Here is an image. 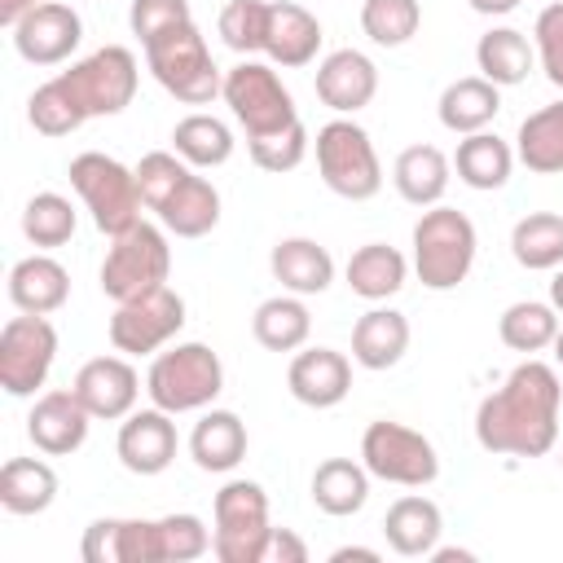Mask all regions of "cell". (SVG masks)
<instances>
[{
    "instance_id": "6da1fadb",
    "label": "cell",
    "mask_w": 563,
    "mask_h": 563,
    "mask_svg": "<svg viewBox=\"0 0 563 563\" xmlns=\"http://www.w3.org/2000/svg\"><path fill=\"white\" fill-rule=\"evenodd\" d=\"M563 383L545 361H523L475 409V440L497 457H545L559 440Z\"/></svg>"
},
{
    "instance_id": "7a4b0ae2",
    "label": "cell",
    "mask_w": 563,
    "mask_h": 563,
    "mask_svg": "<svg viewBox=\"0 0 563 563\" xmlns=\"http://www.w3.org/2000/svg\"><path fill=\"white\" fill-rule=\"evenodd\" d=\"M475 224L457 207H431L413 224V273L427 290H453L475 264Z\"/></svg>"
},
{
    "instance_id": "3957f363",
    "label": "cell",
    "mask_w": 563,
    "mask_h": 563,
    "mask_svg": "<svg viewBox=\"0 0 563 563\" xmlns=\"http://www.w3.org/2000/svg\"><path fill=\"white\" fill-rule=\"evenodd\" d=\"M75 194L84 198V207L92 211V224L106 233V238H119L128 233L132 224H141V189H136V172L123 167L119 158L101 154V150H84L70 158L66 167Z\"/></svg>"
},
{
    "instance_id": "277c9868",
    "label": "cell",
    "mask_w": 563,
    "mask_h": 563,
    "mask_svg": "<svg viewBox=\"0 0 563 563\" xmlns=\"http://www.w3.org/2000/svg\"><path fill=\"white\" fill-rule=\"evenodd\" d=\"M224 391V365L207 343H176L150 361L145 396L167 413L207 409Z\"/></svg>"
},
{
    "instance_id": "5b68a950",
    "label": "cell",
    "mask_w": 563,
    "mask_h": 563,
    "mask_svg": "<svg viewBox=\"0 0 563 563\" xmlns=\"http://www.w3.org/2000/svg\"><path fill=\"white\" fill-rule=\"evenodd\" d=\"M145 66L185 106H207L224 88V75L211 62V48H207V40L194 22H185L167 35H158L154 44H145Z\"/></svg>"
},
{
    "instance_id": "8992f818",
    "label": "cell",
    "mask_w": 563,
    "mask_h": 563,
    "mask_svg": "<svg viewBox=\"0 0 563 563\" xmlns=\"http://www.w3.org/2000/svg\"><path fill=\"white\" fill-rule=\"evenodd\" d=\"M317 172L330 194L347 202H365L383 189V163L369 132L352 119H330L317 128Z\"/></svg>"
},
{
    "instance_id": "52a82bcc",
    "label": "cell",
    "mask_w": 563,
    "mask_h": 563,
    "mask_svg": "<svg viewBox=\"0 0 563 563\" xmlns=\"http://www.w3.org/2000/svg\"><path fill=\"white\" fill-rule=\"evenodd\" d=\"M224 106L233 110L238 128L246 132V141L255 136H273L290 123H299V110H295V97L290 88L282 84V75L255 57H242L233 70H224V88H220Z\"/></svg>"
},
{
    "instance_id": "ba28073f",
    "label": "cell",
    "mask_w": 563,
    "mask_h": 563,
    "mask_svg": "<svg viewBox=\"0 0 563 563\" xmlns=\"http://www.w3.org/2000/svg\"><path fill=\"white\" fill-rule=\"evenodd\" d=\"M167 273H172L167 233L158 224L141 220L128 233L110 238V251L101 260V295H110L114 303H128L145 290L167 286Z\"/></svg>"
},
{
    "instance_id": "9c48e42d",
    "label": "cell",
    "mask_w": 563,
    "mask_h": 563,
    "mask_svg": "<svg viewBox=\"0 0 563 563\" xmlns=\"http://www.w3.org/2000/svg\"><path fill=\"white\" fill-rule=\"evenodd\" d=\"M216 528H211V554L220 563H264V541L273 532L268 523V493L255 479H229L216 493Z\"/></svg>"
},
{
    "instance_id": "30bf717a",
    "label": "cell",
    "mask_w": 563,
    "mask_h": 563,
    "mask_svg": "<svg viewBox=\"0 0 563 563\" xmlns=\"http://www.w3.org/2000/svg\"><path fill=\"white\" fill-rule=\"evenodd\" d=\"M57 79L70 92V101L79 106V114L97 119V114H119L132 106L136 84H141V66H136L132 48L106 44V48L88 53L84 62H75L70 70H62Z\"/></svg>"
},
{
    "instance_id": "8fae6325",
    "label": "cell",
    "mask_w": 563,
    "mask_h": 563,
    "mask_svg": "<svg viewBox=\"0 0 563 563\" xmlns=\"http://www.w3.org/2000/svg\"><path fill=\"white\" fill-rule=\"evenodd\" d=\"M361 462L374 479L383 484H400V488H422L440 475V457H435V444L405 427V422H391V418H378L365 427L361 435Z\"/></svg>"
},
{
    "instance_id": "7c38bea8",
    "label": "cell",
    "mask_w": 563,
    "mask_h": 563,
    "mask_svg": "<svg viewBox=\"0 0 563 563\" xmlns=\"http://www.w3.org/2000/svg\"><path fill=\"white\" fill-rule=\"evenodd\" d=\"M57 361V330L48 317L22 312L9 317L0 330V387L13 400H26L44 387L48 369Z\"/></svg>"
},
{
    "instance_id": "4fadbf2b",
    "label": "cell",
    "mask_w": 563,
    "mask_h": 563,
    "mask_svg": "<svg viewBox=\"0 0 563 563\" xmlns=\"http://www.w3.org/2000/svg\"><path fill=\"white\" fill-rule=\"evenodd\" d=\"M185 325V299L172 286L145 290L128 303L114 308L110 317V343L128 356H150L158 347H167Z\"/></svg>"
},
{
    "instance_id": "5bb4252c",
    "label": "cell",
    "mask_w": 563,
    "mask_h": 563,
    "mask_svg": "<svg viewBox=\"0 0 563 563\" xmlns=\"http://www.w3.org/2000/svg\"><path fill=\"white\" fill-rule=\"evenodd\" d=\"M84 40V22L70 4L62 0H40L18 26H13V48L31 66H57L66 62Z\"/></svg>"
},
{
    "instance_id": "9a60e30c",
    "label": "cell",
    "mask_w": 563,
    "mask_h": 563,
    "mask_svg": "<svg viewBox=\"0 0 563 563\" xmlns=\"http://www.w3.org/2000/svg\"><path fill=\"white\" fill-rule=\"evenodd\" d=\"M88 427H92V413L84 409V400L75 396V387H57V391L35 396V405L26 413V435L48 457H66V453L84 449Z\"/></svg>"
},
{
    "instance_id": "2e32d148",
    "label": "cell",
    "mask_w": 563,
    "mask_h": 563,
    "mask_svg": "<svg viewBox=\"0 0 563 563\" xmlns=\"http://www.w3.org/2000/svg\"><path fill=\"white\" fill-rule=\"evenodd\" d=\"M75 396L84 400V409L92 418H128L136 396H141V374L123 361V356H92L79 365L75 374Z\"/></svg>"
},
{
    "instance_id": "e0dca14e",
    "label": "cell",
    "mask_w": 563,
    "mask_h": 563,
    "mask_svg": "<svg viewBox=\"0 0 563 563\" xmlns=\"http://www.w3.org/2000/svg\"><path fill=\"white\" fill-rule=\"evenodd\" d=\"M119 462L132 471V475H163L176 457V422L167 409H141V413H128L123 427H119Z\"/></svg>"
},
{
    "instance_id": "ac0fdd59",
    "label": "cell",
    "mask_w": 563,
    "mask_h": 563,
    "mask_svg": "<svg viewBox=\"0 0 563 563\" xmlns=\"http://www.w3.org/2000/svg\"><path fill=\"white\" fill-rule=\"evenodd\" d=\"M286 387L308 409H334L352 391V361L334 347H303L286 369Z\"/></svg>"
},
{
    "instance_id": "d6986e66",
    "label": "cell",
    "mask_w": 563,
    "mask_h": 563,
    "mask_svg": "<svg viewBox=\"0 0 563 563\" xmlns=\"http://www.w3.org/2000/svg\"><path fill=\"white\" fill-rule=\"evenodd\" d=\"M378 92V66L361 48H334L317 66V97L334 114H356Z\"/></svg>"
},
{
    "instance_id": "ffe728a7",
    "label": "cell",
    "mask_w": 563,
    "mask_h": 563,
    "mask_svg": "<svg viewBox=\"0 0 563 563\" xmlns=\"http://www.w3.org/2000/svg\"><path fill=\"white\" fill-rule=\"evenodd\" d=\"M321 22L295 4V0H277L268 9V40H264V53L273 66H286V70H299L308 62H317V48H321Z\"/></svg>"
},
{
    "instance_id": "44dd1931",
    "label": "cell",
    "mask_w": 563,
    "mask_h": 563,
    "mask_svg": "<svg viewBox=\"0 0 563 563\" xmlns=\"http://www.w3.org/2000/svg\"><path fill=\"white\" fill-rule=\"evenodd\" d=\"M440 532H444V515L431 497H396L383 515V537L396 554L405 559H427L435 545H440Z\"/></svg>"
},
{
    "instance_id": "7402d4cb",
    "label": "cell",
    "mask_w": 563,
    "mask_h": 563,
    "mask_svg": "<svg viewBox=\"0 0 563 563\" xmlns=\"http://www.w3.org/2000/svg\"><path fill=\"white\" fill-rule=\"evenodd\" d=\"M9 299L18 312L48 317L70 299V273L53 255H26L9 268Z\"/></svg>"
},
{
    "instance_id": "603a6c76",
    "label": "cell",
    "mask_w": 563,
    "mask_h": 563,
    "mask_svg": "<svg viewBox=\"0 0 563 563\" xmlns=\"http://www.w3.org/2000/svg\"><path fill=\"white\" fill-rule=\"evenodd\" d=\"M409 352V317L396 308H369L352 325V361L361 369H391Z\"/></svg>"
},
{
    "instance_id": "cb8c5ba5",
    "label": "cell",
    "mask_w": 563,
    "mask_h": 563,
    "mask_svg": "<svg viewBox=\"0 0 563 563\" xmlns=\"http://www.w3.org/2000/svg\"><path fill=\"white\" fill-rule=\"evenodd\" d=\"M189 457L211 475L233 471L246 457V422L233 409H207L189 431Z\"/></svg>"
},
{
    "instance_id": "d4e9b609",
    "label": "cell",
    "mask_w": 563,
    "mask_h": 563,
    "mask_svg": "<svg viewBox=\"0 0 563 563\" xmlns=\"http://www.w3.org/2000/svg\"><path fill=\"white\" fill-rule=\"evenodd\" d=\"M268 268L290 295H321L334 282V255L312 238H282L268 255Z\"/></svg>"
},
{
    "instance_id": "484cf974",
    "label": "cell",
    "mask_w": 563,
    "mask_h": 563,
    "mask_svg": "<svg viewBox=\"0 0 563 563\" xmlns=\"http://www.w3.org/2000/svg\"><path fill=\"white\" fill-rule=\"evenodd\" d=\"M501 110V88L484 75H466V79H453L444 92H440V123L457 136H471V132H484Z\"/></svg>"
},
{
    "instance_id": "4316f807",
    "label": "cell",
    "mask_w": 563,
    "mask_h": 563,
    "mask_svg": "<svg viewBox=\"0 0 563 563\" xmlns=\"http://www.w3.org/2000/svg\"><path fill=\"white\" fill-rule=\"evenodd\" d=\"M154 216H158L163 229L176 233V238H207V233L220 224V194H216V185H211L207 176L189 172V176L176 185V194H172Z\"/></svg>"
},
{
    "instance_id": "83f0119b",
    "label": "cell",
    "mask_w": 563,
    "mask_h": 563,
    "mask_svg": "<svg viewBox=\"0 0 563 563\" xmlns=\"http://www.w3.org/2000/svg\"><path fill=\"white\" fill-rule=\"evenodd\" d=\"M449 172H453V163L435 145H409L396 154L391 185L409 207H435L449 189Z\"/></svg>"
},
{
    "instance_id": "f1b7e54d",
    "label": "cell",
    "mask_w": 563,
    "mask_h": 563,
    "mask_svg": "<svg viewBox=\"0 0 563 563\" xmlns=\"http://www.w3.org/2000/svg\"><path fill=\"white\" fill-rule=\"evenodd\" d=\"M475 66H479V75L493 79L497 88H515V84H523L528 70L537 66V48H532V40H528L523 31H515V26H493V31H484L479 44H475Z\"/></svg>"
},
{
    "instance_id": "f546056e",
    "label": "cell",
    "mask_w": 563,
    "mask_h": 563,
    "mask_svg": "<svg viewBox=\"0 0 563 563\" xmlns=\"http://www.w3.org/2000/svg\"><path fill=\"white\" fill-rule=\"evenodd\" d=\"M405 273H409L405 255H400L396 246H387V242H365V246H356L352 260H347V268H343L352 295H361V299H369V303L391 299V295L405 286Z\"/></svg>"
},
{
    "instance_id": "4dcf8cb0",
    "label": "cell",
    "mask_w": 563,
    "mask_h": 563,
    "mask_svg": "<svg viewBox=\"0 0 563 563\" xmlns=\"http://www.w3.org/2000/svg\"><path fill=\"white\" fill-rule=\"evenodd\" d=\"M251 334L268 352H299L308 343V334H312V312H308L303 295L286 290V295L264 299L255 308V317H251Z\"/></svg>"
},
{
    "instance_id": "1f68e13d",
    "label": "cell",
    "mask_w": 563,
    "mask_h": 563,
    "mask_svg": "<svg viewBox=\"0 0 563 563\" xmlns=\"http://www.w3.org/2000/svg\"><path fill=\"white\" fill-rule=\"evenodd\" d=\"M57 501V471L40 457H9L0 466V506L9 515H44Z\"/></svg>"
},
{
    "instance_id": "d6a6232c",
    "label": "cell",
    "mask_w": 563,
    "mask_h": 563,
    "mask_svg": "<svg viewBox=\"0 0 563 563\" xmlns=\"http://www.w3.org/2000/svg\"><path fill=\"white\" fill-rule=\"evenodd\" d=\"M515 158L537 176L563 172V101L532 110L515 132Z\"/></svg>"
},
{
    "instance_id": "836d02e7",
    "label": "cell",
    "mask_w": 563,
    "mask_h": 563,
    "mask_svg": "<svg viewBox=\"0 0 563 563\" xmlns=\"http://www.w3.org/2000/svg\"><path fill=\"white\" fill-rule=\"evenodd\" d=\"M453 167H457V180L488 194V189H501L515 172V150L497 136V132H471L457 141V154H453Z\"/></svg>"
},
{
    "instance_id": "e575fe53",
    "label": "cell",
    "mask_w": 563,
    "mask_h": 563,
    "mask_svg": "<svg viewBox=\"0 0 563 563\" xmlns=\"http://www.w3.org/2000/svg\"><path fill=\"white\" fill-rule=\"evenodd\" d=\"M312 501H317V510H325V515H334V519L356 515V510L369 501V471H365V462L325 457V462L312 471Z\"/></svg>"
},
{
    "instance_id": "d590c367",
    "label": "cell",
    "mask_w": 563,
    "mask_h": 563,
    "mask_svg": "<svg viewBox=\"0 0 563 563\" xmlns=\"http://www.w3.org/2000/svg\"><path fill=\"white\" fill-rule=\"evenodd\" d=\"M510 255L528 273H554L563 264V216L528 211L510 229Z\"/></svg>"
},
{
    "instance_id": "8d00e7d4",
    "label": "cell",
    "mask_w": 563,
    "mask_h": 563,
    "mask_svg": "<svg viewBox=\"0 0 563 563\" xmlns=\"http://www.w3.org/2000/svg\"><path fill=\"white\" fill-rule=\"evenodd\" d=\"M172 150L189 163V167H220L233 158V132L224 119L216 114H185L176 128H172Z\"/></svg>"
},
{
    "instance_id": "74e56055",
    "label": "cell",
    "mask_w": 563,
    "mask_h": 563,
    "mask_svg": "<svg viewBox=\"0 0 563 563\" xmlns=\"http://www.w3.org/2000/svg\"><path fill=\"white\" fill-rule=\"evenodd\" d=\"M497 334L510 352H541L554 343L559 334V308L554 303H541V299H519L510 303L501 317H497Z\"/></svg>"
},
{
    "instance_id": "f35d334b",
    "label": "cell",
    "mask_w": 563,
    "mask_h": 563,
    "mask_svg": "<svg viewBox=\"0 0 563 563\" xmlns=\"http://www.w3.org/2000/svg\"><path fill=\"white\" fill-rule=\"evenodd\" d=\"M22 233H26L31 246H44V251L66 246L75 238V207H70V198H62L53 189L35 194L22 207Z\"/></svg>"
},
{
    "instance_id": "ab89813d",
    "label": "cell",
    "mask_w": 563,
    "mask_h": 563,
    "mask_svg": "<svg viewBox=\"0 0 563 563\" xmlns=\"http://www.w3.org/2000/svg\"><path fill=\"white\" fill-rule=\"evenodd\" d=\"M422 26V4L418 0H365L361 4V31L383 44V48H400L418 35Z\"/></svg>"
},
{
    "instance_id": "60d3db41",
    "label": "cell",
    "mask_w": 563,
    "mask_h": 563,
    "mask_svg": "<svg viewBox=\"0 0 563 563\" xmlns=\"http://www.w3.org/2000/svg\"><path fill=\"white\" fill-rule=\"evenodd\" d=\"M268 0H229L224 9H220V22H216V31H220V40L233 48V53H242V57H251V53H264V40H268Z\"/></svg>"
},
{
    "instance_id": "b9f144b4",
    "label": "cell",
    "mask_w": 563,
    "mask_h": 563,
    "mask_svg": "<svg viewBox=\"0 0 563 563\" xmlns=\"http://www.w3.org/2000/svg\"><path fill=\"white\" fill-rule=\"evenodd\" d=\"M26 119H31V128H35L40 136H70L75 128L88 123V119L79 114V106L70 101V92L62 88V79H48V84H40V88L31 92Z\"/></svg>"
},
{
    "instance_id": "7bdbcfd3",
    "label": "cell",
    "mask_w": 563,
    "mask_h": 563,
    "mask_svg": "<svg viewBox=\"0 0 563 563\" xmlns=\"http://www.w3.org/2000/svg\"><path fill=\"white\" fill-rule=\"evenodd\" d=\"M136 172V189H141V202L150 207V211H158L172 194H176V185L194 172L176 150H150V154H141V163L132 167Z\"/></svg>"
},
{
    "instance_id": "ee69618b",
    "label": "cell",
    "mask_w": 563,
    "mask_h": 563,
    "mask_svg": "<svg viewBox=\"0 0 563 563\" xmlns=\"http://www.w3.org/2000/svg\"><path fill=\"white\" fill-rule=\"evenodd\" d=\"M246 150H251V163H255L260 172H273V176L295 172V167L303 163V154H308V128H303V119H299V123H290V128H282V132H273V136L246 141Z\"/></svg>"
},
{
    "instance_id": "f6af8a7d",
    "label": "cell",
    "mask_w": 563,
    "mask_h": 563,
    "mask_svg": "<svg viewBox=\"0 0 563 563\" xmlns=\"http://www.w3.org/2000/svg\"><path fill=\"white\" fill-rule=\"evenodd\" d=\"M158 532H163V563H189V559H202L211 550V528L189 510L163 515Z\"/></svg>"
},
{
    "instance_id": "bcb514c9",
    "label": "cell",
    "mask_w": 563,
    "mask_h": 563,
    "mask_svg": "<svg viewBox=\"0 0 563 563\" xmlns=\"http://www.w3.org/2000/svg\"><path fill=\"white\" fill-rule=\"evenodd\" d=\"M185 22H194L189 0H132V9H128V26L141 40V48L154 44L158 35L185 26Z\"/></svg>"
},
{
    "instance_id": "7dc6e473",
    "label": "cell",
    "mask_w": 563,
    "mask_h": 563,
    "mask_svg": "<svg viewBox=\"0 0 563 563\" xmlns=\"http://www.w3.org/2000/svg\"><path fill=\"white\" fill-rule=\"evenodd\" d=\"M114 563H163L158 519H114Z\"/></svg>"
},
{
    "instance_id": "c3c4849f",
    "label": "cell",
    "mask_w": 563,
    "mask_h": 563,
    "mask_svg": "<svg viewBox=\"0 0 563 563\" xmlns=\"http://www.w3.org/2000/svg\"><path fill=\"white\" fill-rule=\"evenodd\" d=\"M532 48H537V62L545 70V79L554 88H563V0L545 4L537 13V26H532Z\"/></svg>"
},
{
    "instance_id": "681fc988",
    "label": "cell",
    "mask_w": 563,
    "mask_h": 563,
    "mask_svg": "<svg viewBox=\"0 0 563 563\" xmlns=\"http://www.w3.org/2000/svg\"><path fill=\"white\" fill-rule=\"evenodd\" d=\"M264 563H308V545L290 528H273L264 541Z\"/></svg>"
},
{
    "instance_id": "f907efd6",
    "label": "cell",
    "mask_w": 563,
    "mask_h": 563,
    "mask_svg": "<svg viewBox=\"0 0 563 563\" xmlns=\"http://www.w3.org/2000/svg\"><path fill=\"white\" fill-rule=\"evenodd\" d=\"M35 4H40V0H0V26H9V31H13V26H18Z\"/></svg>"
},
{
    "instance_id": "816d5d0a",
    "label": "cell",
    "mask_w": 563,
    "mask_h": 563,
    "mask_svg": "<svg viewBox=\"0 0 563 563\" xmlns=\"http://www.w3.org/2000/svg\"><path fill=\"white\" fill-rule=\"evenodd\" d=\"M475 13H484V18H506V13H515L519 9V0H466Z\"/></svg>"
},
{
    "instance_id": "f5cc1de1",
    "label": "cell",
    "mask_w": 563,
    "mask_h": 563,
    "mask_svg": "<svg viewBox=\"0 0 563 563\" xmlns=\"http://www.w3.org/2000/svg\"><path fill=\"white\" fill-rule=\"evenodd\" d=\"M347 559H365V563H378V550H365V545H339L330 554V563H347Z\"/></svg>"
},
{
    "instance_id": "db71d44e",
    "label": "cell",
    "mask_w": 563,
    "mask_h": 563,
    "mask_svg": "<svg viewBox=\"0 0 563 563\" xmlns=\"http://www.w3.org/2000/svg\"><path fill=\"white\" fill-rule=\"evenodd\" d=\"M550 303L563 312V264L554 268V277H550Z\"/></svg>"
},
{
    "instance_id": "11a10c76",
    "label": "cell",
    "mask_w": 563,
    "mask_h": 563,
    "mask_svg": "<svg viewBox=\"0 0 563 563\" xmlns=\"http://www.w3.org/2000/svg\"><path fill=\"white\" fill-rule=\"evenodd\" d=\"M550 347H554V361H559V369H563V325H559V334H554Z\"/></svg>"
},
{
    "instance_id": "9f6ffc18",
    "label": "cell",
    "mask_w": 563,
    "mask_h": 563,
    "mask_svg": "<svg viewBox=\"0 0 563 563\" xmlns=\"http://www.w3.org/2000/svg\"><path fill=\"white\" fill-rule=\"evenodd\" d=\"M559 466H563V449H559Z\"/></svg>"
}]
</instances>
